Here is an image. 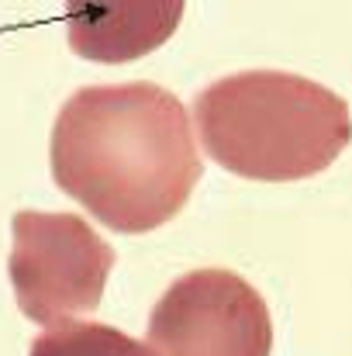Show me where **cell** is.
I'll use <instances>...</instances> for the list:
<instances>
[{"instance_id": "5b68a950", "label": "cell", "mask_w": 352, "mask_h": 356, "mask_svg": "<svg viewBox=\"0 0 352 356\" xmlns=\"http://www.w3.org/2000/svg\"><path fill=\"white\" fill-rule=\"evenodd\" d=\"M187 0H66L69 49L90 63H131L173 38Z\"/></svg>"}, {"instance_id": "6da1fadb", "label": "cell", "mask_w": 352, "mask_h": 356, "mask_svg": "<svg viewBox=\"0 0 352 356\" xmlns=\"http://www.w3.org/2000/svg\"><path fill=\"white\" fill-rule=\"evenodd\" d=\"M56 184L115 232H152L176 218L201 180L190 115L156 83L76 90L52 128Z\"/></svg>"}, {"instance_id": "7a4b0ae2", "label": "cell", "mask_w": 352, "mask_h": 356, "mask_svg": "<svg viewBox=\"0 0 352 356\" xmlns=\"http://www.w3.org/2000/svg\"><path fill=\"white\" fill-rule=\"evenodd\" d=\"M208 156L235 177L287 184L328 170L352 138L349 104L297 73L242 70L194 101Z\"/></svg>"}, {"instance_id": "8992f818", "label": "cell", "mask_w": 352, "mask_h": 356, "mask_svg": "<svg viewBox=\"0 0 352 356\" xmlns=\"http://www.w3.org/2000/svg\"><path fill=\"white\" fill-rule=\"evenodd\" d=\"M28 356H156L152 346L124 336L115 325L104 322H56L42 332Z\"/></svg>"}, {"instance_id": "277c9868", "label": "cell", "mask_w": 352, "mask_h": 356, "mask_svg": "<svg viewBox=\"0 0 352 356\" xmlns=\"http://www.w3.org/2000/svg\"><path fill=\"white\" fill-rule=\"evenodd\" d=\"M149 346L156 356H269V308L232 270H190L156 301Z\"/></svg>"}, {"instance_id": "3957f363", "label": "cell", "mask_w": 352, "mask_h": 356, "mask_svg": "<svg viewBox=\"0 0 352 356\" xmlns=\"http://www.w3.org/2000/svg\"><path fill=\"white\" fill-rule=\"evenodd\" d=\"M10 229V284L31 322L56 325L101 305L115 249L90 222L66 211H17Z\"/></svg>"}]
</instances>
